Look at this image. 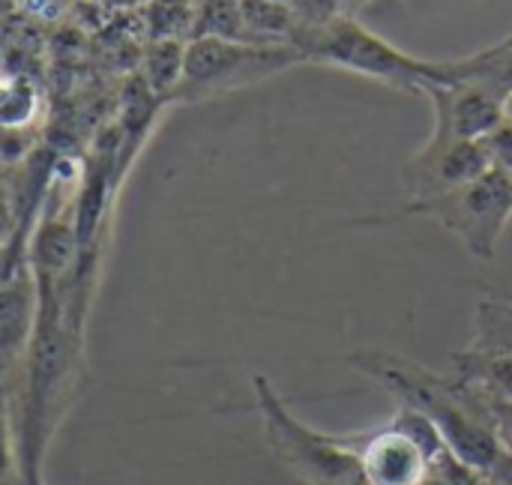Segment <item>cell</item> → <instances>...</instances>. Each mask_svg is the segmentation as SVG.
Instances as JSON below:
<instances>
[{
    "label": "cell",
    "instance_id": "603a6c76",
    "mask_svg": "<svg viewBox=\"0 0 512 485\" xmlns=\"http://www.w3.org/2000/svg\"><path fill=\"white\" fill-rule=\"evenodd\" d=\"M0 273H3V252H0Z\"/></svg>",
    "mask_w": 512,
    "mask_h": 485
},
{
    "label": "cell",
    "instance_id": "30bf717a",
    "mask_svg": "<svg viewBox=\"0 0 512 485\" xmlns=\"http://www.w3.org/2000/svg\"><path fill=\"white\" fill-rule=\"evenodd\" d=\"M453 378L486 402H512V354L489 348H462L450 357Z\"/></svg>",
    "mask_w": 512,
    "mask_h": 485
},
{
    "label": "cell",
    "instance_id": "5bb4252c",
    "mask_svg": "<svg viewBox=\"0 0 512 485\" xmlns=\"http://www.w3.org/2000/svg\"><path fill=\"white\" fill-rule=\"evenodd\" d=\"M471 345L512 354V303L501 297H483L477 303Z\"/></svg>",
    "mask_w": 512,
    "mask_h": 485
},
{
    "label": "cell",
    "instance_id": "d6986e66",
    "mask_svg": "<svg viewBox=\"0 0 512 485\" xmlns=\"http://www.w3.org/2000/svg\"><path fill=\"white\" fill-rule=\"evenodd\" d=\"M486 405L492 411V420H495L501 444L512 453V402H486Z\"/></svg>",
    "mask_w": 512,
    "mask_h": 485
},
{
    "label": "cell",
    "instance_id": "e0dca14e",
    "mask_svg": "<svg viewBox=\"0 0 512 485\" xmlns=\"http://www.w3.org/2000/svg\"><path fill=\"white\" fill-rule=\"evenodd\" d=\"M486 150H489V159H492V168L495 171H504L512 177V123H501L495 132H489L483 138Z\"/></svg>",
    "mask_w": 512,
    "mask_h": 485
},
{
    "label": "cell",
    "instance_id": "44dd1931",
    "mask_svg": "<svg viewBox=\"0 0 512 485\" xmlns=\"http://www.w3.org/2000/svg\"><path fill=\"white\" fill-rule=\"evenodd\" d=\"M498 45H504V48H512V33H510V36H504V39H501Z\"/></svg>",
    "mask_w": 512,
    "mask_h": 485
},
{
    "label": "cell",
    "instance_id": "ac0fdd59",
    "mask_svg": "<svg viewBox=\"0 0 512 485\" xmlns=\"http://www.w3.org/2000/svg\"><path fill=\"white\" fill-rule=\"evenodd\" d=\"M21 222H18V207L12 204V198L6 192H0V252L9 249V243L15 240Z\"/></svg>",
    "mask_w": 512,
    "mask_h": 485
},
{
    "label": "cell",
    "instance_id": "277c9868",
    "mask_svg": "<svg viewBox=\"0 0 512 485\" xmlns=\"http://www.w3.org/2000/svg\"><path fill=\"white\" fill-rule=\"evenodd\" d=\"M402 216H426L447 228L477 261H495L501 237L512 222V177L504 171H489L474 183L441 192L435 198L408 201L393 216L357 219L354 225H381Z\"/></svg>",
    "mask_w": 512,
    "mask_h": 485
},
{
    "label": "cell",
    "instance_id": "52a82bcc",
    "mask_svg": "<svg viewBox=\"0 0 512 485\" xmlns=\"http://www.w3.org/2000/svg\"><path fill=\"white\" fill-rule=\"evenodd\" d=\"M423 96L432 105V135L429 144L450 141H483L504 123V93L483 81H453L429 84Z\"/></svg>",
    "mask_w": 512,
    "mask_h": 485
},
{
    "label": "cell",
    "instance_id": "6da1fadb",
    "mask_svg": "<svg viewBox=\"0 0 512 485\" xmlns=\"http://www.w3.org/2000/svg\"><path fill=\"white\" fill-rule=\"evenodd\" d=\"M357 372L372 378L399 405L423 414L447 450L492 485H512V453L501 444L492 411L483 396L453 375H441L402 354L363 348L345 357Z\"/></svg>",
    "mask_w": 512,
    "mask_h": 485
},
{
    "label": "cell",
    "instance_id": "8992f818",
    "mask_svg": "<svg viewBox=\"0 0 512 485\" xmlns=\"http://www.w3.org/2000/svg\"><path fill=\"white\" fill-rule=\"evenodd\" d=\"M444 450L438 429L423 414L399 405L387 426L363 432L360 471L366 485H423Z\"/></svg>",
    "mask_w": 512,
    "mask_h": 485
},
{
    "label": "cell",
    "instance_id": "4fadbf2b",
    "mask_svg": "<svg viewBox=\"0 0 512 485\" xmlns=\"http://www.w3.org/2000/svg\"><path fill=\"white\" fill-rule=\"evenodd\" d=\"M198 36L249 42L243 12H240V0H198L189 39H198Z\"/></svg>",
    "mask_w": 512,
    "mask_h": 485
},
{
    "label": "cell",
    "instance_id": "5b68a950",
    "mask_svg": "<svg viewBox=\"0 0 512 485\" xmlns=\"http://www.w3.org/2000/svg\"><path fill=\"white\" fill-rule=\"evenodd\" d=\"M303 63L306 57L294 45H258V42L198 36L186 42L183 78L171 102H207L261 84Z\"/></svg>",
    "mask_w": 512,
    "mask_h": 485
},
{
    "label": "cell",
    "instance_id": "ffe728a7",
    "mask_svg": "<svg viewBox=\"0 0 512 485\" xmlns=\"http://www.w3.org/2000/svg\"><path fill=\"white\" fill-rule=\"evenodd\" d=\"M504 120L512 123V90L507 93V99H504Z\"/></svg>",
    "mask_w": 512,
    "mask_h": 485
},
{
    "label": "cell",
    "instance_id": "7c38bea8",
    "mask_svg": "<svg viewBox=\"0 0 512 485\" xmlns=\"http://www.w3.org/2000/svg\"><path fill=\"white\" fill-rule=\"evenodd\" d=\"M42 111L39 87L24 75L0 78V132L30 135Z\"/></svg>",
    "mask_w": 512,
    "mask_h": 485
},
{
    "label": "cell",
    "instance_id": "3957f363",
    "mask_svg": "<svg viewBox=\"0 0 512 485\" xmlns=\"http://www.w3.org/2000/svg\"><path fill=\"white\" fill-rule=\"evenodd\" d=\"M255 405L264 423L267 444L273 456L306 485H366L360 471V438L357 435H333L306 426L291 408L282 402L276 387L264 378H252Z\"/></svg>",
    "mask_w": 512,
    "mask_h": 485
},
{
    "label": "cell",
    "instance_id": "9c48e42d",
    "mask_svg": "<svg viewBox=\"0 0 512 485\" xmlns=\"http://www.w3.org/2000/svg\"><path fill=\"white\" fill-rule=\"evenodd\" d=\"M39 315V291L24 261L0 273V381L15 387L33 327Z\"/></svg>",
    "mask_w": 512,
    "mask_h": 485
},
{
    "label": "cell",
    "instance_id": "8fae6325",
    "mask_svg": "<svg viewBox=\"0 0 512 485\" xmlns=\"http://www.w3.org/2000/svg\"><path fill=\"white\" fill-rule=\"evenodd\" d=\"M186 42L189 39H153L144 51L141 60V81L150 87L153 96L162 102L174 99V90L180 87L183 78V63H186Z\"/></svg>",
    "mask_w": 512,
    "mask_h": 485
},
{
    "label": "cell",
    "instance_id": "7402d4cb",
    "mask_svg": "<svg viewBox=\"0 0 512 485\" xmlns=\"http://www.w3.org/2000/svg\"><path fill=\"white\" fill-rule=\"evenodd\" d=\"M273 3H288V6H297L300 0H273Z\"/></svg>",
    "mask_w": 512,
    "mask_h": 485
},
{
    "label": "cell",
    "instance_id": "9a60e30c",
    "mask_svg": "<svg viewBox=\"0 0 512 485\" xmlns=\"http://www.w3.org/2000/svg\"><path fill=\"white\" fill-rule=\"evenodd\" d=\"M0 485H24L18 432H15V402L12 387L0 381Z\"/></svg>",
    "mask_w": 512,
    "mask_h": 485
},
{
    "label": "cell",
    "instance_id": "ba28073f",
    "mask_svg": "<svg viewBox=\"0 0 512 485\" xmlns=\"http://www.w3.org/2000/svg\"><path fill=\"white\" fill-rule=\"evenodd\" d=\"M492 171V159L483 141H450L423 144L402 168V186L408 201L435 198L441 192L459 189Z\"/></svg>",
    "mask_w": 512,
    "mask_h": 485
},
{
    "label": "cell",
    "instance_id": "7a4b0ae2",
    "mask_svg": "<svg viewBox=\"0 0 512 485\" xmlns=\"http://www.w3.org/2000/svg\"><path fill=\"white\" fill-rule=\"evenodd\" d=\"M291 45L306 57V63L336 66L411 96H423L429 84H453L447 60L414 57L369 30L360 18H330L321 24L300 21Z\"/></svg>",
    "mask_w": 512,
    "mask_h": 485
},
{
    "label": "cell",
    "instance_id": "2e32d148",
    "mask_svg": "<svg viewBox=\"0 0 512 485\" xmlns=\"http://www.w3.org/2000/svg\"><path fill=\"white\" fill-rule=\"evenodd\" d=\"M372 3H378V0H300L297 12H300V21L321 24L330 18H357Z\"/></svg>",
    "mask_w": 512,
    "mask_h": 485
}]
</instances>
